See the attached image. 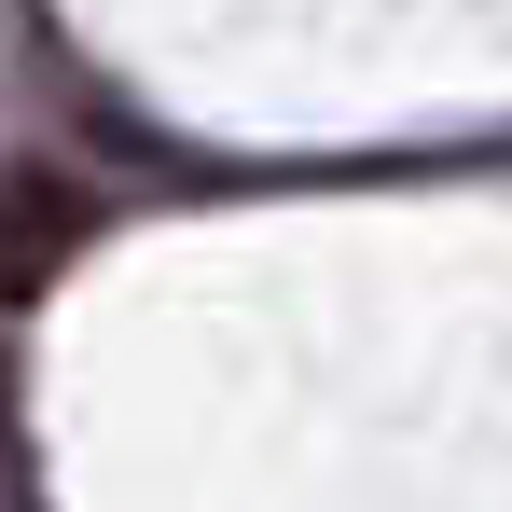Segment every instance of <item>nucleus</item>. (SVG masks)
Here are the masks:
<instances>
[{"label":"nucleus","instance_id":"1","mask_svg":"<svg viewBox=\"0 0 512 512\" xmlns=\"http://www.w3.org/2000/svg\"><path fill=\"white\" fill-rule=\"evenodd\" d=\"M70 250H84V194H56V180H0V319L42 305Z\"/></svg>","mask_w":512,"mask_h":512}]
</instances>
